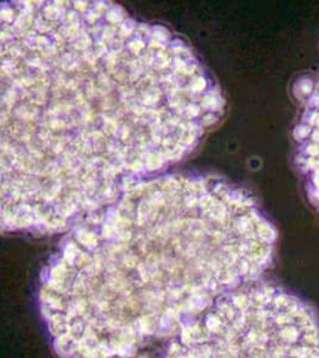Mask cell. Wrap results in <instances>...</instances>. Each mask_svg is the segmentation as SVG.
I'll return each instance as SVG.
<instances>
[{"mask_svg":"<svg viewBox=\"0 0 319 358\" xmlns=\"http://www.w3.org/2000/svg\"><path fill=\"white\" fill-rule=\"evenodd\" d=\"M158 358H319V327L288 307H243L191 324Z\"/></svg>","mask_w":319,"mask_h":358,"instance_id":"3957f363","label":"cell"},{"mask_svg":"<svg viewBox=\"0 0 319 358\" xmlns=\"http://www.w3.org/2000/svg\"><path fill=\"white\" fill-rule=\"evenodd\" d=\"M224 113L166 27L110 1L1 3V231L73 228L192 155Z\"/></svg>","mask_w":319,"mask_h":358,"instance_id":"6da1fadb","label":"cell"},{"mask_svg":"<svg viewBox=\"0 0 319 358\" xmlns=\"http://www.w3.org/2000/svg\"><path fill=\"white\" fill-rule=\"evenodd\" d=\"M276 229L229 179L172 172L142 179L71 228L45 270L59 352L116 358L174 319L258 281Z\"/></svg>","mask_w":319,"mask_h":358,"instance_id":"7a4b0ae2","label":"cell"}]
</instances>
